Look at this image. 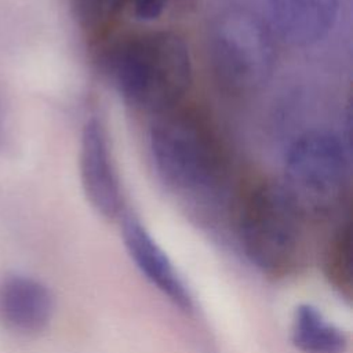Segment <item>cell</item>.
Segmentation results:
<instances>
[{"mask_svg":"<svg viewBox=\"0 0 353 353\" xmlns=\"http://www.w3.org/2000/svg\"><path fill=\"white\" fill-rule=\"evenodd\" d=\"M54 314V296L37 279L10 274L0 281V323L19 335L46 330Z\"/></svg>","mask_w":353,"mask_h":353,"instance_id":"cell-8","label":"cell"},{"mask_svg":"<svg viewBox=\"0 0 353 353\" xmlns=\"http://www.w3.org/2000/svg\"><path fill=\"white\" fill-rule=\"evenodd\" d=\"M0 139H1V127H0Z\"/></svg>","mask_w":353,"mask_h":353,"instance_id":"cell-14","label":"cell"},{"mask_svg":"<svg viewBox=\"0 0 353 353\" xmlns=\"http://www.w3.org/2000/svg\"><path fill=\"white\" fill-rule=\"evenodd\" d=\"M121 236L125 250L141 274L172 305L183 312H190L193 298L189 288L170 256L146 228L135 216L125 215L121 223Z\"/></svg>","mask_w":353,"mask_h":353,"instance_id":"cell-7","label":"cell"},{"mask_svg":"<svg viewBox=\"0 0 353 353\" xmlns=\"http://www.w3.org/2000/svg\"><path fill=\"white\" fill-rule=\"evenodd\" d=\"M149 148L159 176L176 193H214L223 179L222 145L196 109L178 105L157 114L149 131Z\"/></svg>","mask_w":353,"mask_h":353,"instance_id":"cell-2","label":"cell"},{"mask_svg":"<svg viewBox=\"0 0 353 353\" xmlns=\"http://www.w3.org/2000/svg\"><path fill=\"white\" fill-rule=\"evenodd\" d=\"M303 221L281 183L262 182L251 189L240 210L241 251L263 274L287 276L299 262Z\"/></svg>","mask_w":353,"mask_h":353,"instance_id":"cell-3","label":"cell"},{"mask_svg":"<svg viewBox=\"0 0 353 353\" xmlns=\"http://www.w3.org/2000/svg\"><path fill=\"white\" fill-rule=\"evenodd\" d=\"M347 185L349 165L338 137L310 131L288 148L281 186L305 219L324 218L339 210Z\"/></svg>","mask_w":353,"mask_h":353,"instance_id":"cell-5","label":"cell"},{"mask_svg":"<svg viewBox=\"0 0 353 353\" xmlns=\"http://www.w3.org/2000/svg\"><path fill=\"white\" fill-rule=\"evenodd\" d=\"M79 168L91 207L106 219L117 218L123 208L121 183L106 130L97 117H90L83 125Z\"/></svg>","mask_w":353,"mask_h":353,"instance_id":"cell-6","label":"cell"},{"mask_svg":"<svg viewBox=\"0 0 353 353\" xmlns=\"http://www.w3.org/2000/svg\"><path fill=\"white\" fill-rule=\"evenodd\" d=\"M168 0H128L127 8L141 21L157 19L165 10Z\"/></svg>","mask_w":353,"mask_h":353,"instance_id":"cell-13","label":"cell"},{"mask_svg":"<svg viewBox=\"0 0 353 353\" xmlns=\"http://www.w3.org/2000/svg\"><path fill=\"white\" fill-rule=\"evenodd\" d=\"M103 68L125 102L156 116L181 105L192 83L188 44L170 30L119 40L105 52Z\"/></svg>","mask_w":353,"mask_h":353,"instance_id":"cell-1","label":"cell"},{"mask_svg":"<svg viewBox=\"0 0 353 353\" xmlns=\"http://www.w3.org/2000/svg\"><path fill=\"white\" fill-rule=\"evenodd\" d=\"M291 341L302 353H345L347 349L346 334L309 303L294 312Z\"/></svg>","mask_w":353,"mask_h":353,"instance_id":"cell-10","label":"cell"},{"mask_svg":"<svg viewBox=\"0 0 353 353\" xmlns=\"http://www.w3.org/2000/svg\"><path fill=\"white\" fill-rule=\"evenodd\" d=\"M208 54L218 84L233 97L259 91L274 66L270 29L255 14L243 8L229 10L215 19Z\"/></svg>","mask_w":353,"mask_h":353,"instance_id":"cell-4","label":"cell"},{"mask_svg":"<svg viewBox=\"0 0 353 353\" xmlns=\"http://www.w3.org/2000/svg\"><path fill=\"white\" fill-rule=\"evenodd\" d=\"M325 277L332 288L345 299H352V239L349 225H343L335 233L324 259Z\"/></svg>","mask_w":353,"mask_h":353,"instance_id":"cell-11","label":"cell"},{"mask_svg":"<svg viewBox=\"0 0 353 353\" xmlns=\"http://www.w3.org/2000/svg\"><path fill=\"white\" fill-rule=\"evenodd\" d=\"M338 0H269L273 26L291 44L307 46L332 26Z\"/></svg>","mask_w":353,"mask_h":353,"instance_id":"cell-9","label":"cell"},{"mask_svg":"<svg viewBox=\"0 0 353 353\" xmlns=\"http://www.w3.org/2000/svg\"><path fill=\"white\" fill-rule=\"evenodd\" d=\"M127 6L128 0H74L79 22L91 34L106 32Z\"/></svg>","mask_w":353,"mask_h":353,"instance_id":"cell-12","label":"cell"}]
</instances>
